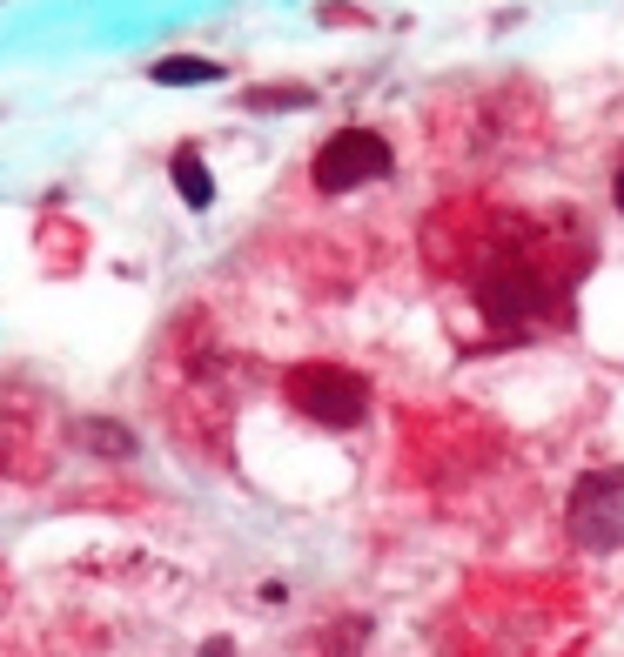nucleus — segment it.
Wrapping results in <instances>:
<instances>
[{
	"instance_id": "7ed1b4c3",
	"label": "nucleus",
	"mask_w": 624,
	"mask_h": 657,
	"mask_svg": "<svg viewBox=\"0 0 624 657\" xmlns=\"http://www.w3.org/2000/svg\"><path fill=\"white\" fill-rule=\"evenodd\" d=\"M389 168H397V154L376 128H342L316 148V162H309V181H316V195H349V188H376Z\"/></svg>"
},
{
	"instance_id": "423d86ee",
	"label": "nucleus",
	"mask_w": 624,
	"mask_h": 657,
	"mask_svg": "<svg viewBox=\"0 0 624 657\" xmlns=\"http://www.w3.org/2000/svg\"><path fill=\"white\" fill-rule=\"evenodd\" d=\"M175 195L188 202V209H209L215 202V181H209V168L195 162V148H182L175 154Z\"/></svg>"
},
{
	"instance_id": "20e7f679",
	"label": "nucleus",
	"mask_w": 624,
	"mask_h": 657,
	"mask_svg": "<svg viewBox=\"0 0 624 657\" xmlns=\"http://www.w3.org/2000/svg\"><path fill=\"white\" fill-rule=\"evenodd\" d=\"M148 81H162V88H195V81H222V67H215V61H195V54H169V61L148 67Z\"/></svg>"
},
{
	"instance_id": "f257e3e1",
	"label": "nucleus",
	"mask_w": 624,
	"mask_h": 657,
	"mask_svg": "<svg viewBox=\"0 0 624 657\" xmlns=\"http://www.w3.org/2000/svg\"><path fill=\"white\" fill-rule=\"evenodd\" d=\"M283 396L296 416H309L316 430H357L370 416V382L342 363H296L283 376Z\"/></svg>"
},
{
	"instance_id": "39448f33",
	"label": "nucleus",
	"mask_w": 624,
	"mask_h": 657,
	"mask_svg": "<svg viewBox=\"0 0 624 657\" xmlns=\"http://www.w3.org/2000/svg\"><path fill=\"white\" fill-rule=\"evenodd\" d=\"M74 443H82V450H101V456H135V437L122 430V422H108V416L74 422Z\"/></svg>"
},
{
	"instance_id": "0eeeda50",
	"label": "nucleus",
	"mask_w": 624,
	"mask_h": 657,
	"mask_svg": "<svg viewBox=\"0 0 624 657\" xmlns=\"http://www.w3.org/2000/svg\"><path fill=\"white\" fill-rule=\"evenodd\" d=\"M611 202H617V215H624V162H617V175H611Z\"/></svg>"
},
{
	"instance_id": "f03ea898",
	"label": "nucleus",
	"mask_w": 624,
	"mask_h": 657,
	"mask_svg": "<svg viewBox=\"0 0 624 657\" xmlns=\"http://www.w3.org/2000/svg\"><path fill=\"white\" fill-rule=\"evenodd\" d=\"M564 530L577 551H617L624 544V470H584L571 483V504H564Z\"/></svg>"
}]
</instances>
